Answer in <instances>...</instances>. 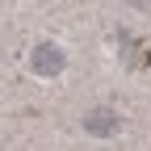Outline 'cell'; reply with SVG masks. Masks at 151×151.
Listing matches in <instances>:
<instances>
[{"label":"cell","mask_w":151,"mask_h":151,"mask_svg":"<svg viewBox=\"0 0 151 151\" xmlns=\"http://www.w3.org/2000/svg\"><path fill=\"white\" fill-rule=\"evenodd\" d=\"M118 126H122V118L113 109H92V113H84V130L88 134H97V139H109V134H118Z\"/></svg>","instance_id":"cell-1"},{"label":"cell","mask_w":151,"mask_h":151,"mask_svg":"<svg viewBox=\"0 0 151 151\" xmlns=\"http://www.w3.org/2000/svg\"><path fill=\"white\" fill-rule=\"evenodd\" d=\"M63 63H67V59H63V50L55 46V42H42V46L34 50V71H38V76H59Z\"/></svg>","instance_id":"cell-2"}]
</instances>
